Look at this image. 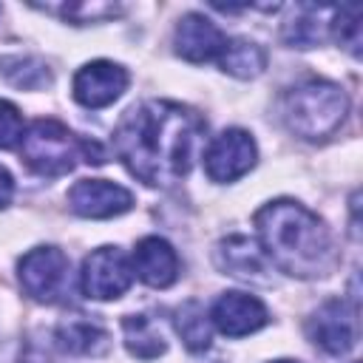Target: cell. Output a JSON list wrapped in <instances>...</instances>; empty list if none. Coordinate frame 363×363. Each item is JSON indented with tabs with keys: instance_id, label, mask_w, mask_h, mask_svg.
Returning <instances> with one entry per match:
<instances>
[{
	"instance_id": "cell-3",
	"label": "cell",
	"mask_w": 363,
	"mask_h": 363,
	"mask_svg": "<svg viewBox=\"0 0 363 363\" xmlns=\"http://www.w3.org/2000/svg\"><path fill=\"white\" fill-rule=\"evenodd\" d=\"M20 156L34 173H40L45 179L68 173L77 164V159H82L88 164H102L105 162V150H102L99 142L71 133L57 119H37L23 133Z\"/></svg>"
},
{
	"instance_id": "cell-18",
	"label": "cell",
	"mask_w": 363,
	"mask_h": 363,
	"mask_svg": "<svg viewBox=\"0 0 363 363\" xmlns=\"http://www.w3.org/2000/svg\"><path fill=\"white\" fill-rule=\"evenodd\" d=\"M218 65L230 77L252 79L267 68V51L250 40H227V45L218 57Z\"/></svg>"
},
{
	"instance_id": "cell-8",
	"label": "cell",
	"mask_w": 363,
	"mask_h": 363,
	"mask_svg": "<svg viewBox=\"0 0 363 363\" xmlns=\"http://www.w3.org/2000/svg\"><path fill=\"white\" fill-rule=\"evenodd\" d=\"M258 159L255 142L241 128L221 130L204 150V170L213 182H235L252 170Z\"/></svg>"
},
{
	"instance_id": "cell-16",
	"label": "cell",
	"mask_w": 363,
	"mask_h": 363,
	"mask_svg": "<svg viewBox=\"0 0 363 363\" xmlns=\"http://www.w3.org/2000/svg\"><path fill=\"white\" fill-rule=\"evenodd\" d=\"M323 14H329V6H301L281 28V37L292 48H312L323 43L329 23H323Z\"/></svg>"
},
{
	"instance_id": "cell-26",
	"label": "cell",
	"mask_w": 363,
	"mask_h": 363,
	"mask_svg": "<svg viewBox=\"0 0 363 363\" xmlns=\"http://www.w3.org/2000/svg\"><path fill=\"white\" fill-rule=\"evenodd\" d=\"M354 363H357V360H354Z\"/></svg>"
},
{
	"instance_id": "cell-7",
	"label": "cell",
	"mask_w": 363,
	"mask_h": 363,
	"mask_svg": "<svg viewBox=\"0 0 363 363\" xmlns=\"http://www.w3.org/2000/svg\"><path fill=\"white\" fill-rule=\"evenodd\" d=\"M306 335L326 354H346L357 340V306L343 298L323 301L306 320Z\"/></svg>"
},
{
	"instance_id": "cell-21",
	"label": "cell",
	"mask_w": 363,
	"mask_h": 363,
	"mask_svg": "<svg viewBox=\"0 0 363 363\" xmlns=\"http://www.w3.org/2000/svg\"><path fill=\"white\" fill-rule=\"evenodd\" d=\"M37 9H45L68 23H99V20H111V17H119L122 14V6L119 3H105V0H74V3H48V6H37Z\"/></svg>"
},
{
	"instance_id": "cell-6",
	"label": "cell",
	"mask_w": 363,
	"mask_h": 363,
	"mask_svg": "<svg viewBox=\"0 0 363 363\" xmlns=\"http://www.w3.org/2000/svg\"><path fill=\"white\" fill-rule=\"evenodd\" d=\"M133 284V264L119 247H99L94 250L79 272V286L88 298L113 301L128 292Z\"/></svg>"
},
{
	"instance_id": "cell-2",
	"label": "cell",
	"mask_w": 363,
	"mask_h": 363,
	"mask_svg": "<svg viewBox=\"0 0 363 363\" xmlns=\"http://www.w3.org/2000/svg\"><path fill=\"white\" fill-rule=\"evenodd\" d=\"M258 244L264 255L292 278H323L335 269L337 255L329 227L303 204L275 199L255 213Z\"/></svg>"
},
{
	"instance_id": "cell-4",
	"label": "cell",
	"mask_w": 363,
	"mask_h": 363,
	"mask_svg": "<svg viewBox=\"0 0 363 363\" xmlns=\"http://www.w3.org/2000/svg\"><path fill=\"white\" fill-rule=\"evenodd\" d=\"M281 113L295 136L318 142L343 125L349 113V96L329 79H306L284 94Z\"/></svg>"
},
{
	"instance_id": "cell-5",
	"label": "cell",
	"mask_w": 363,
	"mask_h": 363,
	"mask_svg": "<svg viewBox=\"0 0 363 363\" xmlns=\"http://www.w3.org/2000/svg\"><path fill=\"white\" fill-rule=\"evenodd\" d=\"M68 269H71L68 255L57 247H34L17 264L26 295H31L40 303L60 301V295L68 286Z\"/></svg>"
},
{
	"instance_id": "cell-19",
	"label": "cell",
	"mask_w": 363,
	"mask_h": 363,
	"mask_svg": "<svg viewBox=\"0 0 363 363\" xmlns=\"http://www.w3.org/2000/svg\"><path fill=\"white\" fill-rule=\"evenodd\" d=\"M0 74L23 91H40L51 85V71L40 57L31 54H14V57H0Z\"/></svg>"
},
{
	"instance_id": "cell-11",
	"label": "cell",
	"mask_w": 363,
	"mask_h": 363,
	"mask_svg": "<svg viewBox=\"0 0 363 363\" xmlns=\"http://www.w3.org/2000/svg\"><path fill=\"white\" fill-rule=\"evenodd\" d=\"M267 320V306L250 292H224L210 309V323L227 337H244L250 332H258Z\"/></svg>"
},
{
	"instance_id": "cell-17",
	"label": "cell",
	"mask_w": 363,
	"mask_h": 363,
	"mask_svg": "<svg viewBox=\"0 0 363 363\" xmlns=\"http://www.w3.org/2000/svg\"><path fill=\"white\" fill-rule=\"evenodd\" d=\"M122 335H125V349L139 360H153L167 349L162 329L147 315H128L122 320Z\"/></svg>"
},
{
	"instance_id": "cell-23",
	"label": "cell",
	"mask_w": 363,
	"mask_h": 363,
	"mask_svg": "<svg viewBox=\"0 0 363 363\" xmlns=\"http://www.w3.org/2000/svg\"><path fill=\"white\" fill-rule=\"evenodd\" d=\"M26 125H23V113L17 111V105H11L9 99H0V147H17L23 142Z\"/></svg>"
},
{
	"instance_id": "cell-22",
	"label": "cell",
	"mask_w": 363,
	"mask_h": 363,
	"mask_svg": "<svg viewBox=\"0 0 363 363\" xmlns=\"http://www.w3.org/2000/svg\"><path fill=\"white\" fill-rule=\"evenodd\" d=\"M329 31L335 34V40H337L352 57H360L363 26H360V9H357V6H340V9H332Z\"/></svg>"
},
{
	"instance_id": "cell-15",
	"label": "cell",
	"mask_w": 363,
	"mask_h": 363,
	"mask_svg": "<svg viewBox=\"0 0 363 363\" xmlns=\"http://www.w3.org/2000/svg\"><path fill=\"white\" fill-rule=\"evenodd\" d=\"M57 346L68 354H102L108 349V332L91 318L74 315L57 326Z\"/></svg>"
},
{
	"instance_id": "cell-10",
	"label": "cell",
	"mask_w": 363,
	"mask_h": 363,
	"mask_svg": "<svg viewBox=\"0 0 363 363\" xmlns=\"http://www.w3.org/2000/svg\"><path fill=\"white\" fill-rule=\"evenodd\" d=\"M68 204L82 218H111L128 213L133 207V196L108 179H79L68 190Z\"/></svg>"
},
{
	"instance_id": "cell-24",
	"label": "cell",
	"mask_w": 363,
	"mask_h": 363,
	"mask_svg": "<svg viewBox=\"0 0 363 363\" xmlns=\"http://www.w3.org/2000/svg\"><path fill=\"white\" fill-rule=\"evenodd\" d=\"M11 196H14V179H11V173L0 164V210L11 201Z\"/></svg>"
},
{
	"instance_id": "cell-13",
	"label": "cell",
	"mask_w": 363,
	"mask_h": 363,
	"mask_svg": "<svg viewBox=\"0 0 363 363\" xmlns=\"http://www.w3.org/2000/svg\"><path fill=\"white\" fill-rule=\"evenodd\" d=\"M130 264H133V275H139V281H145L153 289H164L179 278V255L159 235L142 238L133 250Z\"/></svg>"
},
{
	"instance_id": "cell-25",
	"label": "cell",
	"mask_w": 363,
	"mask_h": 363,
	"mask_svg": "<svg viewBox=\"0 0 363 363\" xmlns=\"http://www.w3.org/2000/svg\"><path fill=\"white\" fill-rule=\"evenodd\" d=\"M275 363H295V360H275Z\"/></svg>"
},
{
	"instance_id": "cell-9",
	"label": "cell",
	"mask_w": 363,
	"mask_h": 363,
	"mask_svg": "<svg viewBox=\"0 0 363 363\" xmlns=\"http://www.w3.org/2000/svg\"><path fill=\"white\" fill-rule=\"evenodd\" d=\"M128 82L130 77L119 62L94 60L74 74V99L85 108H105L125 94Z\"/></svg>"
},
{
	"instance_id": "cell-12",
	"label": "cell",
	"mask_w": 363,
	"mask_h": 363,
	"mask_svg": "<svg viewBox=\"0 0 363 363\" xmlns=\"http://www.w3.org/2000/svg\"><path fill=\"white\" fill-rule=\"evenodd\" d=\"M173 45H176V54L184 57L187 62H207V60L221 57L227 37L210 17L190 11L179 20L176 34H173Z\"/></svg>"
},
{
	"instance_id": "cell-1",
	"label": "cell",
	"mask_w": 363,
	"mask_h": 363,
	"mask_svg": "<svg viewBox=\"0 0 363 363\" xmlns=\"http://www.w3.org/2000/svg\"><path fill=\"white\" fill-rule=\"evenodd\" d=\"M207 122L187 105L145 99L125 111L113 130L122 164L150 187H170L190 173Z\"/></svg>"
},
{
	"instance_id": "cell-20",
	"label": "cell",
	"mask_w": 363,
	"mask_h": 363,
	"mask_svg": "<svg viewBox=\"0 0 363 363\" xmlns=\"http://www.w3.org/2000/svg\"><path fill=\"white\" fill-rule=\"evenodd\" d=\"M176 332L182 337V343L190 352H204L210 346V315L204 312V306L199 301H187L176 309Z\"/></svg>"
},
{
	"instance_id": "cell-14",
	"label": "cell",
	"mask_w": 363,
	"mask_h": 363,
	"mask_svg": "<svg viewBox=\"0 0 363 363\" xmlns=\"http://www.w3.org/2000/svg\"><path fill=\"white\" fill-rule=\"evenodd\" d=\"M216 267L224 275H235V278H247V281L250 278L264 281L267 255H264L258 241H252L247 235H227L216 247Z\"/></svg>"
}]
</instances>
